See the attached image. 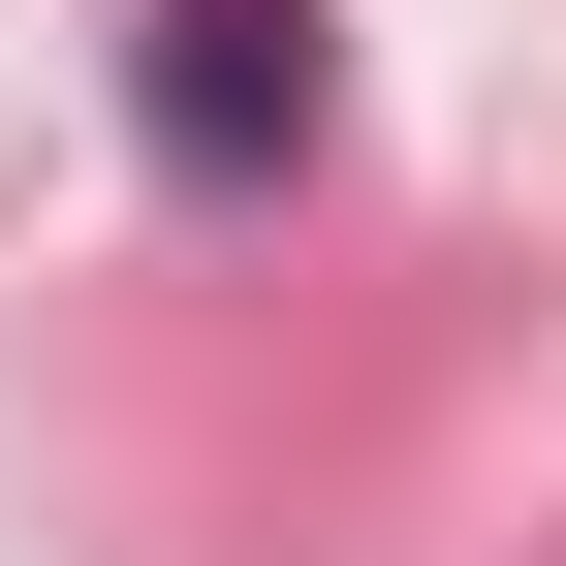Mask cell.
Returning a JSON list of instances; mask_svg holds the SVG:
<instances>
[{
	"label": "cell",
	"instance_id": "1",
	"mask_svg": "<svg viewBox=\"0 0 566 566\" xmlns=\"http://www.w3.org/2000/svg\"><path fill=\"white\" fill-rule=\"evenodd\" d=\"M126 126H158L189 189H283L315 158V0H158V32H126Z\"/></svg>",
	"mask_w": 566,
	"mask_h": 566
}]
</instances>
